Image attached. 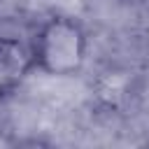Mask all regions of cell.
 <instances>
[{"label": "cell", "instance_id": "cell-3", "mask_svg": "<svg viewBox=\"0 0 149 149\" xmlns=\"http://www.w3.org/2000/svg\"><path fill=\"white\" fill-rule=\"evenodd\" d=\"M147 144H149V140H147Z\"/></svg>", "mask_w": 149, "mask_h": 149}, {"label": "cell", "instance_id": "cell-2", "mask_svg": "<svg viewBox=\"0 0 149 149\" xmlns=\"http://www.w3.org/2000/svg\"><path fill=\"white\" fill-rule=\"evenodd\" d=\"M35 70L30 42L19 37H0V100L12 95Z\"/></svg>", "mask_w": 149, "mask_h": 149}, {"label": "cell", "instance_id": "cell-1", "mask_svg": "<svg viewBox=\"0 0 149 149\" xmlns=\"http://www.w3.org/2000/svg\"><path fill=\"white\" fill-rule=\"evenodd\" d=\"M35 70L51 77L77 74L88 54V37L84 26L72 16H49L40 23L30 40Z\"/></svg>", "mask_w": 149, "mask_h": 149}]
</instances>
